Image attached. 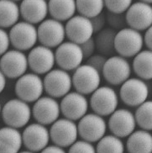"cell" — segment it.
Here are the masks:
<instances>
[{
	"instance_id": "obj_1",
	"label": "cell",
	"mask_w": 152,
	"mask_h": 153,
	"mask_svg": "<svg viewBox=\"0 0 152 153\" xmlns=\"http://www.w3.org/2000/svg\"><path fill=\"white\" fill-rule=\"evenodd\" d=\"M143 45V36L139 31L130 27H125L117 31L114 49L119 56L125 58L134 57L142 51Z\"/></svg>"
},
{
	"instance_id": "obj_2",
	"label": "cell",
	"mask_w": 152,
	"mask_h": 153,
	"mask_svg": "<svg viewBox=\"0 0 152 153\" xmlns=\"http://www.w3.org/2000/svg\"><path fill=\"white\" fill-rule=\"evenodd\" d=\"M31 108L28 103L19 99L8 101L2 107L1 116L6 126L19 129L25 126L31 118Z\"/></svg>"
},
{
	"instance_id": "obj_3",
	"label": "cell",
	"mask_w": 152,
	"mask_h": 153,
	"mask_svg": "<svg viewBox=\"0 0 152 153\" xmlns=\"http://www.w3.org/2000/svg\"><path fill=\"white\" fill-rule=\"evenodd\" d=\"M101 73L88 64H82L74 70L72 76V87L83 95L92 94L101 83Z\"/></svg>"
},
{
	"instance_id": "obj_4",
	"label": "cell",
	"mask_w": 152,
	"mask_h": 153,
	"mask_svg": "<svg viewBox=\"0 0 152 153\" xmlns=\"http://www.w3.org/2000/svg\"><path fill=\"white\" fill-rule=\"evenodd\" d=\"M119 105V95L109 86L99 87L92 94L90 106L93 112L100 116H108L114 112Z\"/></svg>"
},
{
	"instance_id": "obj_5",
	"label": "cell",
	"mask_w": 152,
	"mask_h": 153,
	"mask_svg": "<svg viewBox=\"0 0 152 153\" xmlns=\"http://www.w3.org/2000/svg\"><path fill=\"white\" fill-rule=\"evenodd\" d=\"M14 91L18 99L28 104L36 102L37 99L42 97L45 91L43 80L40 75L34 72L25 73L18 78Z\"/></svg>"
},
{
	"instance_id": "obj_6",
	"label": "cell",
	"mask_w": 152,
	"mask_h": 153,
	"mask_svg": "<svg viewBox=\"0 0 152 153\" xmlns=\"http://www.w3.org/2000/svg\"><path fill=\"white\" fill-rule=\"evenodd\" d=\"M132 68L128 60L120 56H113L106 60L101 75L110 85L119 86L129 79Z\"/></svg>"
},
{
	"instance_id": "obj_7",
	"label": "cell",
	"mask_w": 152,
	"mask_h": 153,
	"mask_svg": "<svg viewBox=\"0 0 152 153\" xmlns=\"http://www.w3.org/2000/svg\"><path fill=\"white\" fill-rule=\"evenodd\" d=\"M149 87L139 77H130L121 84L119 97L123 103L130 107H138L148 100Z\"/></svg>"
},
{
	"instance_id": "obj_8",
	"label": "cell",
	"mask_w": 152,
	"mask_h": 153,
	"mask_svg": "<svg viewBox=\"0 0 152 153\" xmlns=\"http://www.w3.org/2000/svg\"><path fill=\"white\" fill-rule=\"evenodd\" d=\"M44 90L50 97L61 99L71 92L72 76L68 72L61 68L52 69L45 74L43 79Z\"/></svg>"
},
{
	"instance_id": "obj_9",
	"label": "cell",
	"mask_w": 152,
	"mask_h": 153,
	"mask_svg": "<svg viewBox=\"0 0 152 153\" xmlns=\"http://www.w3.org/2000/svg\"><path fill=\"white\" fill-rule=\"evenodd\" d=\"M10 44L15 50L26 51L31 50L38 41L37 29L35 25L26 21L16 23L9 33Z\"/></svg>"
},
{
	"instance_id": "obj_10",
	"label": "cell",
	"mask_w": 152,
	"mask_h": 153,
	"mask_svg": "<svg viewBox=\"0 0 152 153\" xmlns=\"http://www.w3.org/2000/svg\"><path fill=\"white\" fill-rule=\"evenodd\" d=\"M107 123L103 116L93 113L86 114L79 120L77 125L78 135L82 140L90 143L97 142L105 135Z\"/></svg>"
},
{
	"instance_id": "obj_11",
	"label": "cell",
	"mask_w": 152,
	"mask_h": 153,
	"mask_svg": "<svg viewBox=\"0 0 152 153\" xmlns=\"http://www.w3.org/2000/svg\"><path fill=\"white\" fill-rule=\"evenodd\" d=\"M55 59L59 68L67 72L76 70L84 61L80 45L72 41H64L56 47Z\"/></svg>"
},
{
	"instance_id": "obj_12",
	"label": "cell",
	"mask_w": 152,
	"mask_h": 153,
	"mask_svg": "<svg viewBox=\"0 0 152 153\" xmlns=\"http://www.w3.org/2000/svg\"><path fill=\"white\" fill-rule=\"evenodd\" d=\"M37 35L41 45L52 49L64 42L66 38L65 25L55 19H45L40 23Z\"/></svg>"
},
{
	"instance_id": "obj_13",
	"label": "cell",
	"mask_w": 152,
	"mask_h": 153,
	"mask_svg": "<svg viewBox=\"0 0 152 153\" xmlns=\"http://www.w3.org/2000/svg\"><path fill=\"white\" fill-rule=\"evenodd\" d=\"M50 139L60 147L71 146L78 137L77 125L67 118L58 119L54 122L49 131Z\"/></svg>"
},
{
	"instance_id": "obj_14",
	"label": "cell",
	"mask_w": 152,
	"mask_h": 153,
	"mask_svg": "<svg viewBox=\"0 0 152 153\" xmlns=\"http://www.w3.org/2000/svg\"><path fill=\"white\" fill-rule=\"evenodd\" d=\"M28 68L27 56L19 50L8 51L0 59V70L8 78L18 79L25 74Z\"/></svg>"
},
{
	"instance_id": "obj_15",
	"label": "cell",
	"mask_w": 152,
	"mask_h": 153,
	"mask_svg": "<svg viewBox=\"0 0 152 153\" xmlns=\"http://www.w3.org/2000/svg\"><path fill=\"white\" fill-rule=\"evenodd\" d=\"M28 66L38 75L46 74L52 70L56 63L55 52L45 45L34 46L27 56Z\"/></svg>"
},
{
	"instance_id": "obj_16",
	"label": "cell",
	"mask_w": 152,
	"mask_h": 153,
	"mask_svg": "<svg viewBox=\"0 0 152 153\" xmlns=\"http://www.w3.org/2000/svg\"><path fill=\"white\" fill-rule=\"evenodd\" d=\"M125 14L126 24L131 29L140 32L151 27L152 7L149 4L140 1L134 3L130 5Z\"/></svg>"
},
{
	"instance_id": "obj_17",
	"label": "cell",
	"mask_w": 152,
	"mask_h": 153,
	"mask_svg": "<svg viewBox=\"0 0 152 153\" xmlns=\"http://www.w3.org/2000/svg\"><path fill=\"white\" fill-rule=\"evenodd\" d=\"M31 112L33 117L39 124L43 126L52 125L60 116V104L56 99L52 97H40L35 102Z\"/></svg>"
},
{
	"instance_id": "obj_18",
	"label": "cell",
	"mask_w": 152,
	"mask_h": 153,
	"mask_svg": "<svg viewBox=\"0 0 152 153\" xmlns=\"http://www.w3.org/2000/svg\"><path fill=\"white\" fill-rule=\"evenodd\" d=\"M66 36L69 41L81 45L93 36V27L91 19L82 15H74L67 20L65 25Z\"/></svg>"
},
{
	"instance_id": "obj_19",
	"label": "cell",
	"mask_w": 152,
	"mask_h": 153,
	"mask_svg": "<svg viewBox=\"0 0 152 153\" xmlns=\"http://www.w3.org/2000/svg\"><path fill=\"white\" fill-rule=\"evenodd\" d=\"M88 101L85 95L78 92H70L66 94L60 103L61 113L72 121L79 120L85 115L88 109Z\"/></svg>"
},
{
	"instance_id": "obj_20",
	"label": "cell",
	"mask_w": 152,
	"mask_h": 153,
	"mask_svg": "<svg viewBox=\"0 0 152 153\" xmlns=\"http://www.w3.org/2000/svg\"><path fill=\"white\" fill-rule=\"evenodd\" d=\"M108 126L113 135L117 137H128L134 132L136 126L134 114L126 108H117L110 114Z\"/></svg>"
},
{
	"instance_id": "obj_21",
	"label": "cell",
	"mask_w": 152,
	"mask_h": 153,
	"mask_svg": "<svg viewBox=\"0 0 152 153\" xmlns=\"http://www.w3.org/2000/svg\"><path fill=\"white\" fill-rule=\"evenodd\" d=\"M22 141L28 151L35 153L41 152L49 144V131L39 123L30 124L23 132Z\"/></svg>"
},
{
	"instance_id": "obj_22",
	"label": "cell",
	"mask_w": 152,
	"mask_h": 153,
	"mask_svg": "<svg viewBox=\"0 0 152 153\" xmlns=\"http://www.w3.org/2000/svg\"><path fill=\"white\" fill-rule=\"evenodd\" d=\"M19 12L24 21L32 25L40 24L48 14V2L46 0H22Z\"/></svg>"
},
{
	"instance_id": "obj_23",
	"label": "cell",
	"mask_w": 152,
	"mask_h": 153,
	"mask_svg": "<svg viewBox=\"0 0 152 153\" xmlns=\"http://www.w3.org/2000/svg\"><path fill=\"white\" fill-rule=\"evenodd\" d=\"M22 134L9 126L0 129V153H19L22 146Z\"/></svg>"
},
{
	"instance_id": "obj_24",
	"label": "cell",
	"mask_w": 152,
	"mask_h": 153,
	"mask_svg": "<svg viewBox=\"0 0 152 153\" xmlns=\"http://www.w3.org/2000/svg\"><path fill=\"white\" fill-rule=\"evenodd\" d=\"M128 137L126 147L129 153H151L152 135L150 131H134Z\"/></svg>"
},
{
	"instance_id": "obj_25",
	"label": "cell",
	"mask_w": 152,
	"mask_h": 153,
	"mask_svg": "<svg viewBox=\"0 0 152 153\" xmlns=\"http://www.w3.org/2000/svg\"><path fill=\"white\" fill-rule=\"evenodd\" d=\"M76 11V0H49L48 2V13L52 19L61 22L70 19Z\"/></svg>"
},
{
	"instance_id": "obj_26",
	"label": "cell",
	"mask_w": 152,
	"mask_h": 153,
	"mask_svg": "<svg viewBox=\"0 0 152 153\" xmlns=\"http://www.w3.org/2000/svg\"><path fill=\"white\" fill-rule=\"evenodd\" d=\"M132 68L137 76L144 81L152 78V51L149 50L140 51L134 56Z\"/></svg>"
},
{
	"instance_id": "obj_27",
	"label": "cell",
	"mask_w": 152,
	"mask_h": 153,
	"mask_svg": "<svg viewBox=\"0 0 152 153\" xmlns=\"http://www.w3.org/2000/svg\"><path fill=\"white\" fill-rule=\"evenodd\" d=\"M117 30L110 27L103 28L102 30L97 33V36L94 38L95 46L98 50L99 54L105 56H112L115 52L114 49V41Z\"/></svg>"
},
{
	"instance_id": "obj_28",
	"label": "cell",
	"mask_w": 152,
	"mask_h": 153,
	"mask_svg": "<svg viewBox=\"0 0 152 153\" xmlns=\"http://www.w3.org/2000/svg\"><path fill=\"white\" fill-rule=\"evenodd\" d=\"M19 6L12 0H0V28H11L18 23Z\"/></svg>"
},
{
	"instance_id": "obj_29",
	"label": "cell",
	"mask_w": 152,
	"mask_h": 153,
	"mask_svg": "<svg viewBox=\"0 0 152 153\" xmlns=\"http://www.w3.org/2000/svg\"><path fill=\"white\" fill-rule=\"evenodd\" d=\"M76 10L80 15L92 19L103 13V0H76Z\"/></svg>"
},
{
	"instance_id": "obj_30",
	"label": "cell",
	"mask_w": 152,
	"mask_h": 153,
	"mask_svg": "<svg viewBox=\"0 0 152 153\" xmlns=\"http://www.w3.org/2000/svg\"><path fill=\"white\" fill-rule=\"evenodd\" d=\"M96 153H124L125 146L120 138L113 135H104L98 141Z\"/></svg>"
},
{
	"instance_id": "obj_31",
	"label": "cell",
	"mask_w": 152,
	"mask_h": 153,
	"mask_svg": "<svg viewBox=\"0 0 152 153\" xmlns=\"http://www.w3.org/2000/svg\"><path fill=\"white\" fill-rule=\"evenodd\" d=\"M134 115L136 125H138L144 131H151L152 102L151 100H146L143 104L139 105Z\"/></svg>"
},
{
	"instance_id": "obj_32",
	"label": "cell",
	"mask_w": 152,
	"mask_h": 153,
	"mask_svg": "<svg viewBox=\"0 0 152 153\" xmlns=\"http://www.w3.org/2000/svg\"><path fill=\"white\" fill-rule=\"evenodd\" d=\"M104 7L108 12L125 14L127 9L132 4L133 0H103Z\"/></svg>"
},
{
	"instance_id": "obj_33",
	"label": "cell",
	"mask_w": 152,
	"mask_h": 153,
	"mask_svg": "<svg viewBox=\"0 0 152 153\" xmlns=\"http://www.w3.org/2000/svg\"><path fill=\"white\" fill-rule=\"evenodd\" d=\"M106 17V23L108 24L110 28H112L115 30H120L122 29L125 28L126 19L125 14H117L108 12L105 14Z\"/></svg>"
},
{
	"instance_id": "obj_34",
	"label": "cell",
	"mask_w": 152,
	"mask_h": 153,
	"mask_svg": "<svg viewBox=\"0 0 152 153\" xmlns=\"http://www.w3.org/2000/svg\"><path fill=\"white\" fill-rule=\"evenodd\" d=\"M68 153H96L93 145L84 140H76L70 146Z\"/></svg>"
},
{
	"instance_id": "obj_35",
	"label": "cell",
	"mask_w": 152,
	"mask_h": 153,
	"mask_svg": "<svg viewBox=\"0 0 152 153\" xmlns=\"http://www.w3.org/2000/svg\"><path fill=\"white\" fill-rule=\"evenodd\" d=\"M107 57L102 54H93L90 57L87 59V64L90 65L91 67L95 68L97 71H99L100 73L102 72L103 66L106 62Z\"/></svg>"
},
{
	"instance_id": "obj_36",
	"label": "cell",
	"mask_w": 152,
	"mask_h": 153,
	"mask_svg": "<svg viewBox=\"0 0 152 153\" xmlns=\"http://www.w3.org/2000/svg\"><path fill=\"white\" fill-rule=\"evenodd\" d=\"M79 45H80L82 51L84 60L85 59L87 60L92 55L94 54V51L96 50V46H95V41H94L93 37H92L91 39L87 40L84 43H82V44H81Z\"/></svg>"
},
{
	"instance_id": "obj_37",
	"label": "cell",
	"mask_w": 152,
	"mask_h": 153,
	"mask_svg": "<svg viewBox=\"0 0 152 153\" xmlns=\"http://www.w3.org/2000/svg\"><path fill=\"white\" fill-rule=\"evenodd\" d=\"M91 22L93 27L94 34H97L98 32L102 30L103 28H105V25H106V17L105 14L101 13L99 15L95 16L93 18L90 19Z\"/></svg>"
},
{
	"instance_id": "obj_38",
	"label": "cell",
	"mask_w": 152,
	"mask_h": 153,
	"mask_svg": "<svg viewBox=\"0 0 152 153\" xmlns=\"http://www.w3.org/2000/svg\"><path fill=\"white\" fill-rule=\"evenodd\" d=\"M10 45L9 34L4 29L0 28V56H2L9 50Z\"/></svg>"
},
{
	"instance_id": "obj_39",
	"label": "cell",
	"mask_w": 152,
	"mask_h": 153,
	"mask_svg": "<svg viewBox=\"0 0 152 153\" xmlns=\"http://www.w3.org/2000/svg\"><path fill=\"white\" fill-rule=\"evenodd\" d=\"M143 43L149 51L152 50V27L148 28L143 36Z\"/></svg>"
},
{
	"instance_id": "obj_40",
	"label": "cell",
	"mask_w": 152,
	"mask_h": 153,
	"mask_svg": "<svg viewBox=\"0 0 152 153\" xmlns=\"http://www.w3.org/2000/svg\"><path fill=\"white\" fill-rule=\"evenodd\" d=\"M40 153H67L62 147H60L58 146H47L45 148H44Z\"/></svg>"
},
{
	"instance_id": "obj_41",
	"label": "cell",
	"mask_w": 152,
	"mask_h": 153,
	"mask_svg": "<svg viewBox=\"0 0 152 153\" xmlns=\"http://www.w3.org/2000/svg\"><path fill=\"white\" fill-rule=\"evenodd\" d=\"M6 76L3 73V72L0 70V94H2L6 87Z\"/></svg>"
},
{
	"instance_id": "obj_42",
	"label": "cell",
	"mask_w": 152,
	"mask_h": 153,
	"mask_svg": "<svg viewBox=\"0 0 152 153\" xmlns=\"http://www.w3.org/2000/svg\"><path fill=\"white\" fill-rule=\"evenodd\" d=\"M140 2H143V3H146V4H151L152 0H139Z\"/></svg>"
},
{
	"instance_id": "obj_43",
	"label": "cell",
	"mask_w": 152,
	"mask_h": 153,
	"mask_svg": "<svg viewBox=\"0 0 152 153\" xmlns=\"http://www.w3.org/2000/svg\"><path fill=\"white\" fill-rule=\"evenodd\" d=\"M19 153H35V152H32L30 151H24V152H19Z\"/></svg>"
},
{
	"instance_id": "obj_44",
	"label": "cell",
	"mask_w": 152,
	"mask_h": 153,
	"mask_svg": "<svg viewBox=\"0 0 152 153\" xmlns=\"http://www.w3.org/2000/svg\"><path fill=\"white\" fill-rule=\"evenodd\" d=\"M1 113H2V105H1V103H0V116H1Z\"/></svg>"
},
{
	"instance_id": "obj_45",
	"label": "cell",
	"mask_w": 152,
	"mask_h": 153,
	"mask_svg": "<svg viewBox=\"0 0 152 153\" xmlns=\"http://www.w3.org/2000/svg\"><path fill=\"white\" fill-rule=\"evenodd\" d=\"M12 1H14V2H17V1H20V0H12Z\"/></svg>"
}]
</instances>
